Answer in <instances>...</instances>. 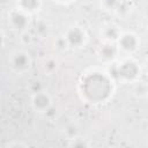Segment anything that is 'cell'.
<instances>
[{"label":"cell","mask_w":148,"mask_h":148,"mask_svg":"<svg viewBox=\"0 0 148 148\" xmlns=\"http://www.w3.org/2000/svg\"><path fill=\"white\" fill-rule=\"evenodd\" d=\"M79 90L81 97L88 103H105L113 94L114 81L110 73L102 71H90L81 76Z\"/></svg>","instance_id":"obj_1"},{"label":"cell","mask_w":148,"mask_h":148,"mask_svg":"<svg viewBox=\"0 0 148 148\" xmlns=\"http://www.w3.org/2000/svg\"><path fill=\"white\" fill-rule=\"evenodd\" d=\"M110 75L112 76V79L113 76H116L120 81L132 82L135 81L140 75V66L132 59H125L116 65L113 74Z\"/></svg>","instance_id":"obj_2"},{"label":"cell","mask_w":148,"mask_h":148,"mask_svg":"<svg viewBox=\"0 0 148 148\" xmlns=\"http://www.w3.org/2000/svg\"><path fill=\"white\" fill-rule=\"evenodd\" d=\"M31 57L24 50H15L8 57V66L12 72L17 75L25 74L31 68Z\"/></svg>","instance_id":"obj_3"},{"label":"cell","mask_w":148,"mask_h":148,"mask_svg":"<svg viewBox=\"0 0 148 148\" xmlns=\"http://www.w3.org/2000/svg\"><path fill=\"white\" fill-rule=\"evenodd\" d=\"M7 23L12 30L23 34L28 31L29 27L31 25V15L15 6L8 12Z\"/></svg>","instance_id":"obj_4"},{"label":"cell","mask_w":148,"mask_h":148,"mask_svg":"<svg viewBox=\"0 0 148 148\" xmlns=\"http://www.w3.org/2000/svg\"><path fill=\"white\" fill-rule=\"evenodd\" d=\"M62 39L66 44V46L72 49H80L84 46L88 39V35L86 30L77 24H73L68 27L62 36Z\"/></svg>","instance_id":"obj_5"},{"label":"cell","mask_w":148,"mask_h":148,"mask_svg":"<svg viewBox=\"0 0 148 148\" xmlns=\"http://www.w3.org/2000/svg\"><path fill=\"white\" fill-rule=\"evenodd\" d=\"M116 44L119 50V53L125 54V56H131L140 49L141 40H140V37L135 32L123 31V34L120 35V37Z\"/></svg>","instance_id":"obj_6"},{"label":"cell","mask_w":148,"mask_h":148,"mask_svg":"<svg viewBox=\"0 0 148 148\" xmlns=\"http://www.w3.org/2000/svg\"><path fill=\"white\" fill-rule=\"evenodd\" d=\"M53 105V99L51 95L45 91L40 90L37 92H34L31 96V106L36 112L39 113H46L47 111L51 110Z\"/></svg>","instance_id":"obj_7"},{"label":"cell","mask_w":148,"mask_h":148,"mask_svg":"<svg viewBox=\"0 0 148 148\" xmlns=\"http://www.w3.org/2000/svg\"><path fill=\"white\" fill-rule=\"evenodd\" d=\"M101 6L105 9H111L114 14L119 16H125L128 15L132 12V6L133 2H127V1H104L101 3Z\"/></svg>","instance_id":"obj_8"},{"label":"cell","mask_w":148,"mask_h":148,"mask_svg":"<svg viewBox=\"0 0 148 148\" xmlns=\"http://www.w3.org/2000/svg\"><path fill=\"white\" fill-rule=\"evenodd\" d=\"M121 34H123L121 29L117 24H113V23H109L101 29V38L103 39L104 43L116 44Z\"/></svg>","instance_id":"obj_9"},{"label":"cell","mask_w":148,"mask_h":148,"mask_svg":"<svg viewBox=\"0 0 148 148\" xmlns=\"http://www.w3.org/2000/svg\"><path fill=\"white\" fill-rule=\"evenodd\" d=\"M98 54L102 59L106 61H112L114 60L120 53L117 47V44L113 43H103V45L99 46L98 49Z\"/></svg>","instance_id":"obj_10"},{"label":"cell","mask_w":148,"mask_h":148,"mask_svg":"<svg viewBox=\"0 0 148 148\" xmlns=\"http://www.w3.org/2000/svg\"><path fill=\"white\" fill-rule=\"evenodd\" d=\"M42 6H43V2L38 1V0H23V1L16 2V7L24 10L29 15H34L35 13H38L40 10Z\"/></svg>","instance_id":"obj_11"},{"label":"cell","mask_w":148,"mask_h":148,"mask_svg":"<svg viewBox=\"0 0 148 148\" xmlns=\"http://www.w3.org/2000/svg\"><path fill=\"white\" fill-rule=\"evenodd\" d=\"M35 32H36V35L38 37L45 38L51 32V25L44 20H38L36 22V24H35Z\"/></svg>","instance_id":"obj_12"},{"label":"cell","mask_w":148,"mask_h":148,"mask_svg":"<svg viewBox=\"0 0 148 148\" xmlns=\"http://www.w3.org/2000/svg\"><path fill=\"white\" fill-rule=\"evenodd\" d=\"M68 148H91V147H90V143L88 142L87 139H84L83 136L77 135V136L69 140Z\"/></svg>","instance_id":"obj_13"},{"label":"cell","mask_w":148,"mask_h":148,"mask_svg":"<svg viewBox=\"0 0 148 148\" xmlns=\"http://www.w3.org/2000/svg\"><path fill=\"white\" fill-rule=\"evenodd\" d=\"M57 67H58V64H57V61L54 60V59H47L45 62H44V69L45 71H47L49 73H51V72H53L54 69H57Z\"/></svg>","instance_id":"obj_14"},{"label":"cell","mask_w":148,"mask_h":148,"mask_svg":"<svg viewBox=\"0 0 148 148\" xmlns=\"http://www.w3.org/2000/svg\"><path fill=\"white\" fill-rule=\"evenodd\" d=\"M8 148H27L22 143H18V142H15V143H12L8 146Z\"/></svg>","instance_id":"obj_15"},{"label":"cell","mask_w":148,"mask_h":148,"mask_svg":"<svg viewBox=\"0 0 148 148\" xmlns=\"http://www.w3.org/2000/svg\"><path fill=\"white\" fill-rule=\"evenodd\" d=\"M143 68H145V73H146V75L148 76V57H147V58H146V60H145Z\"/></svg>","instance_id":"obj_16"}]
</instances>
